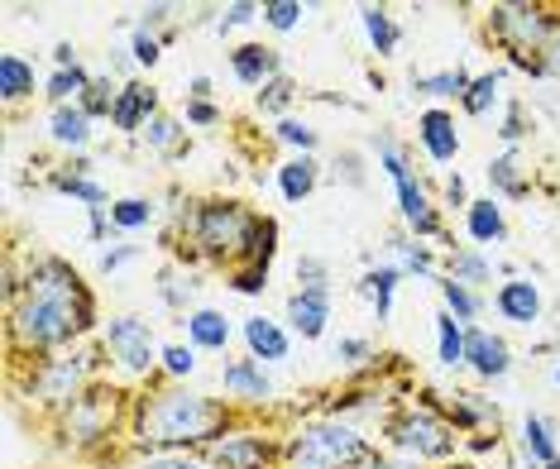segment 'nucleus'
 <instances>
[{"label": "nucleus", "mask_w": 560, "mask_h": 469, "mask_svg": "<svg viewBox=\"0 0 560 469\" xmlns=\"http://www.w3.org/2000/svg\"><path fill=\"white\" fill-rule=\"evenodd\" d=\"M92 321H96V307L78 269H68L62 259H39L15 297L10 331H15L24 350H54V345H68L72 336L92 331Z\"/></svg>", "instance_id": "nucleus-1"}, {"label": "nucleus", "mask_w": 560, "mask_h": 469, "mask_svg": "<svg viewBox=\"0 0 560 469\" xmlns=\"http://www.w3.org/2000/svg\"><path fill=\"white\" fill-rule=\"evenodd\" d=\"M417 134H422L427 154L436 163H451L455 154H460V134H455V120L445 116V110H427V116L417 120Z\"/></svg>", "instance_id": "nucleus-16"}, {"label": "nucleus", "mask_w": 560, "mask_h": 469, "mask_svg": "<svg viewBox=\"0 0 560 469\" xmlns=\"http://www.w3.org/2000/svg\"><path fill=\"white\" fill-rule=\"evenodd\" d=\"M92 370V350H72V354H54L44 360L30 378V392L48 408H68V402L82 398V378Z\"/></svg>", "instance_id": "nucleus-7"}, {"label": "nucleus", "mask_w": 560, "mask_h": 469, "mask_svg": "<svg viewBox=\"0 0 560 469\" xmlns=\"http://www.w3.org/2000/svg\"><path fill=\"white\" fill-rule=\"evenodd\" d=\"M110 221L120 225V231H139V225H149L154 221V201H144V197H125L110 207Z\"/></svg>", "instance_id": "nucleus-30"}, {"label": "nucleus", "mask_w": 560, "mask_h": 469, "mask_svg": "<svg viewBox=\"0 0 560 469\" xmlns=\"http://www.w3.org/2000/svg\"><path fill=\"white\" fill-rule=\"evenodd\" d=\"M264 10L259 5H231L225 10V20H221V30H235V24H249V20H259Z\"/></svg>", "instance_id": "nucleus-47"}, {"label": "nucleus", "mask_w": 560, "mask_h": 469, "mask_svg": "<svg viewBox=\"0 0 560 469\" xmlns=\"http://www.w3.org/2000/svg\"><path fill=\"white\" fill-rule=\"evenodd\" d=\"M144 134H149L154 149H163V154H177V149H183V125L168 120V116H154L144 125Z\"/></svg>", "instance_id": "nucleus-35"}, {"label": "nucleus", "mask_w": 560, "mask_h": 469, "mask_svg": "<svg viewBox=\"0 0 560 469\" xmlns=\"http://www.w3.org/2000/svg\"><path fill=\"white\" fill-rule=\"evenodd\" d=\"M225 392H235V398H249V402H269L273 398V378L264 374L259 360H235L225 364Z\"/></svg>", "instance_id": "nucleus-15"}, {"label": "nucleus", "mask_w": 560, "mask_h": 469, "mask_svg": "<svg viewBox=\"0 0 560 469\" xmlns=\"http://www.w3.org/2000/svg\"><path fill=\"white\" fill-rule=\"evenodd\" d=\"M360 469H417V465H407V460H393V455H369V460Z\"/></svg>", "instance_id": "nucleus-52"}, {"label": "nucleus", "mask_w": 560, "mask_h": 469, "mask_svg": "<svg viewBox=\"0 0 560 469\" xmlns=\"http://www.w3.org/2000/svg\"><path fill=\"white\" fill-rule=\"evenodd\" d=\"M493 302H499V312L508 316V321H517V326H532L541 316V293H537V283H527V278L503 283Z\"/></svg>", "instance_id": "nucleus-17"}, {"label": "nucleus", "mask_w": 560, "mask_h": 469, "mask_svg": "<svg viewBox=\"0 0 560 469\" xmlns=\"http://www.w3.org/2000/svg\"><path fill=\"white\" fill-rule=\"evenodd\" d=\"M455 422L460 426H499V408L479 392H455Z\"/></svg>", "instance_id": "nucleus-26"}, {"label": "nucleus", "mask_w": 560, "mask_h": 469, "mask_svg": "<svg viewBox=\"0 0 560 469\" xmlns=\"http://www.w3.org/2000/svg\"><path fill=\"white\" fill-rule=\"evenodd\" d=\"M207 460L221 465V469H269L273 460V446L264 436H254V431H235V436H215L207 446Z\"/></svg>", "instance_id": "nucleus-10"}, {"label": "nucleus", "mask_w": 560, "mask_h": 469, "mask_svg": "<svg viewBox=\"0 0 560 469\" xmlns=\"http://www.w3.org/2000/svg\"><path fill=\"white\" fill-rule=\"evenodd\" d=\"M556 384H560V364H556Z\"/></svg>", "instance_id": "nucleus-55"}, {"label": "nucleus", "mask_w": 560, "mask_h": 469, "mask_svg": "<svg viewBox=\"0 0 560 469\" xmlns=\"http://www.w3.org/2000/svg\"><path fill=\"white\" fill-rule=\"evenodd\" d=\"M412 86H417V92H431V96H460L465 101L469 78L455 68V72H436V78H412Z\"/></svg>", "instance_id": "nucleus-33"}, {"label": "nucleus", "mask_w": 560, "mask_h": 469, "mask_svg": "<svg viewBox=\"0 0 560 469\" xmlns=\"http://www.w3.org/2000/svg\"><path fill=\"white\" fill-rule=\"evenodd\" d=\"M225 426V408L201 392H149L139 402V441L144 446H211Z\"/></svg>", "instance_id": "nucleus-2"}, {"label": "nucleus", "mask_w": 560, "mask_h": 469, "mask_svg": "<svg viewBox=\"0 0 560 469\" xmlns=\"http://www.w3.org/2000/svg\"><path fill=\"white\" fill-rule=\"evenodd\" d=\"M436 336H441V364H445V370L465 364V331H460V321H455L451 312L436 316Z\"/></svg>", "instance_id": "nucleus-28"}, {"label": "nucleus", "mask_w": 560, "mask_h": 469, "mask_svg": "<svg viewBox=\"0 0 560 469\" xmlns=\"http://www.w3.org/2000/svg\"><path fill=\"white\" fill-rule=\"evenodd\" d=\"M522 450H527L532 469H551V465H560L556 436H551V426H546L541 417H527V422H522Z\"/></svg>", "instance_id": "nucleus-19"}, {"label": "nucleus", "mask_w": 560, "mask_h": 469, "mask_svg": "<svg viewBox=\"0 0 560 469\" xmlns=\"http://www.w3.org/2000/svg\"><path fill=\"white\" fill-rule=\"evenodd\" d=\"M154 106H159V96H154V86H139L130 82L125 92L116 96V110H110V125L125 134H135V130H144L149 120H154Z\"/></svg>", "instance_id": "nucleus-13"}, {"label": "nucleus", "mask_w": 560, "mask_h": 469, "mask_svg": "<svg viewBox=\"0 0 560 469\" xmlns=\"http://www.w3.org/2000/svg\"><path fill=\"white\" fill-rule=\"evenodd\" d=\"M187 120H192V125H215L221 116H215L211 101H192V106H187Z\"/></svg>", "instance_id": "nucleus-50"}, {"label": "nucleus", "mask_w": 560, "mask_h": 469, "mask_svg": "<svg viewBox=\"0 0 560 469\" xmlns=\"http://www.w3.org/2000/svg\"><path fill=\"white\" fill-rule=\"evenodd\" d=\"M369 441L350 422H312L283 446V469H360Z\"/></svg>", "instance_id": "nucleus-3"}, {"label": "nucleus", "mask_w": 560, "mask_h": 469, "mask_svg": "<svg viewBox=\"0 0 560 469\" xmlns=\"http://www.w3.org/2000/svg\"><path fill=\"white\" fill-rule=\"evenodd\" d=\"M398 269H374V273H364V297L374 302V312H378V321H388V312H393V293H398Z\"/></svg>", "instance_id": "nucleus-25"}, {"label": "nucleus", "mask_w": 560, "mask_h": 469, "mask_svg": "<svg viewBox=\"0 0 560 469\" xmlns=\"http://www.w3.org/2000/svg\"><path fill=\"white\" fill-rule=\"evenodd\" d=\"M364 354H369V340H340V345H336V360H346V364H360L364 360Z\"/></svg>", "instance_id": "nucleus-48"}, {"label": "nucleus", "mask_w": 560, "mask_h": 469, "mask_svg": "<svg viewBox=\"0 0 560 469\" xmlns=\"http://www.w3.org/2000/svg\"><path fill=\"white\" fill-rule=\"evenodd\" d=\"M503 139H508V144H517V139H522V116H517V110H513V116H508V125H503Z\"/></svg>", "instance_id": "nucleus-53"}, {"label": "nucleus", "mask_w": 560, "mask_h": 469, "mask_svg": "<svg viewBox=\"0 0 560 469\" xmlns=\"http://www.w3.org/2000/svg\"><path fill=\"white\" fill-rule=\"evenodd\" d=\"M264 20H269L273 30H292V24L302 20V5H292V0H269V5H264Z\"/></svg>", "instance_id": "nucleus-41"}, {"label": "nucleus", "mask_w": 560, "mask_h": 469, "mask_svg": "<svg viewBox=\"0 0 560 469\" xmlns=\"http://www.w3.org/2000/svg\"><path fill=\"white\" fill-rule=\"evenodd\" d=\"M288 321L302 340H316L330 321V293L326 288H298V293L288 297Z\"/></svg>", "instance_id": "nucleus-11"}, {"label": "nucleus", "mask_w": 560, "mask_h": 469, "mask_svg": "<svg viewBox=\"0 0 560 469\" xmlns=\"http://www.w3.org/2000/svg\"><path fill=\"white\" fill-rule=\"evenodd\" d=\"M231 68H235V78L245 86H269L278 72H283V62H278L273 48L245 44V48H235V54H231Z\"/></svg>", "instance_id": "nucleus-14"}, {"label": "nucleus", "mask_w": 560, "mask_h": 469, "mask_svg": "<svg viewBox=\"0 0 560 469\" xmlns=\"http://www.w3.org/2000/svg\"><path fill=\"white\" fill-rule=\"evenodd\" d=\"M259 231V215H249L240 201H201L192 211V239L207 255H245Z\"/></svg>", "instance_id": "nucleus-4"}, {"label": "nucleus", "mask_w": 560, "mask_h": 469, "mask_svg": "<svg viewBox=\"0 0 560 469\" xmlns=\"http://www.w3.org/2000/svg\"><path fill=\"white\" fill-rule=\"evenodd\" d=\"M489 183L499 187V192H508V197H522V192H527V183L517 177L513 154H503V159H493V163H489Z\"/></svg>", "instance_id": "nucleus-36"}, {"label": "nucleus", "mask_w": 560, "mask_h": 469, "mask_svg": "<svg viewBox=\"0 0 560 469\" xmlns=\"http://www.w3.org/2000/svg\"><path fill=\"white\" fill-rule=\"evenodd\" d=\"M378 154H384V168L388 177L398 183V207H402V221L412 225L417 235H436L441 231V215L431 211V201L422 192V183H412V173H407V163H402V149H398V139L393 134H378Z\"/></svg>", "instance_id": "nucleus-8"}, {"label": "nucleus", "mask_w": 560, "mask_h": 469, "mask_svg": "<svg viewBox=\"0 0 560 469\" xmlns=\"http://www.w3.org/2000/svg\"><path fill=\"white\" fill-rule=\"evenodd\" d=\"M54 187L58 192H68V197H82L92 211H101V201H106V192H101L92 177H82V173H62V177H54Z\"/></svg>", "instance_id": "nucleus-34"}, {"label": "nucleus", "mask_w": 560, "mask_h": 469, "mask_svg": "<svg viewBox=\"0 0 560 469\" xmlns=\"http://www.w3.org/2000/svg\"><path fill=\"white\" fill-rule=\"evenodd\" d=\"M86 86H92L86 68H62V72L48 78V96H54L58 106H68V96H86Z\"/></svg>", "instance_id": "nucleus-31"}, {"label": "nucleus", "mask_w": 560, "mask_h": 469, "mask_svg": "<svg viewBox=\"0 0 560 469\" xmlns=\"http://www.w3.org/2000/svg\"><path fill=\"white\" fill-rule=\"evenodd\" d=\"M231 283H235V293H245V297H259L264 288H269V269H254V263H249V269H240V273L231 278Z\"/></svg>", "instance_id": "nucleus-42"}, {"label": "nucleus", "mask_w": 560, "mask_h": 469, "mask_svg": "<svg viewBox=\"0 0 560 469\" xmlns=\"http://www.w3.org/2000/svg\"><path fill=\"white\" fill-rule=\"evenodd\" d=\"M298 278H302V288H326V293H330V283H326V263L322 259H302L298 263Z\"/></svg>", "instance_id": "nucleus-45"}, {"label": "nucleus", "mask_w": 560, "mask_h": 469, "mask_svg": "<svg viewBox=\"0 0 560 469\" xmlns=\"http://www.w3.org/2000/svg\"><path fill=\"white\" fill-rule=\"evenodd\" d=\"M54 139L68 149H86L92 144V116L82 106H58L54 110Z\"/></svg>", "instance_id": "nucleus-20"}, {"label": "nucleus", "mask_w": 560, "mask_h": 469, "mask_svg": "<svg viewBox=\"0 0 560 469\" xmlns=\"http://www.w3.org/2000/svg\"><path fill=\"white\" fill-rule=\"evenodd\" d=\"M116 96H120V92H110V82H92L78 106L86 110V116H110V110H116Z\"/></svg>", "instance_id": "nucleus-38"}, {"label": "nucleus", "mask_w": 560, "mask_h": 469, "mask_svg": "<svg viewBox=\"0 0 560 469\" xmlns=\"http://www.w3.org/2000/svg\"><path fill=\"white\" fill-rule=\"evenodd\" d=\"M144 469H201V465H192V460H149Z\"/></svg>", "instance_id": "nucleus-54"}, {"label": "nucleus", "mask_w": 560, "mask_h": 469, "mask_svg": "<svg viewBox=\"0 0 560 469\" xmlns=\"http://www.w3.org/2000/svg\"><path fill=\"white\" fill-rule=\"evenodd\" d=\"M360 20H364L369 44H374L378 54H393V48H398V24H393L378 5H364V10H360Z\"/></svg>", "instance_id": "nucleus-27"}, {"label": "nucleus", "mask_w": 560, "mask_h": 469, "mask_svg": "<svg viewBox=\"0 0 560 469\" xmlns=\"http://www.w3.org/2000/svg\"><path fill=\"white\" fill-rule=\"evenodd\" d=\"M388 436L398 441L407 455H417V460H441V455L455 450V431L451 422H441L431 408H407L388 422Z\"/></svg>", "instance_id": "nucleus-6"}, {"label": "nucleus", "mask_w": 560, "mask_h": 469, "mask_svg": "<svg viewBox=\"0 0 560 469\" xmlns=\"http://www.w3.org/2000/svg\"><path fill=\"white\" fill-rule=\"evenodd\" d=\"M465 364H475L479 378H503L513 370V360H508V345L503 336H489V331H465Z\"/></svg>", "instance_id": "nucleus-12"}, {"label": "nucleus", "mask_w": 560, "mask_h": 469, "mask_svg": "<svg viewBox=\"0 0 560 469\" xmlns=\"http://www.w3.org/2000/svg\"><path fill=\"white\" fill-rule=\"evenodd\" d=\"M187 336H192V345H201V350H225L231 321H225L221 312H192L187 316Z\"/></svg>", "instance_id": "nucleus-22"}, {"label": "nucleus", "mask_w": 560, "mask_h": 469, "mask_svg": "<svg viewBox=\"0 0 560 469\" xmlns=\"http://www.w3.org/2000/svg\"><path fill=\"white\" fill-rule=\"evenodd\" d=\"M493 269H489V259H479L475 255V249H455V255H451V278H455V283H483V278H489Z\"/></svg>", "instance_id": "nucleus-32"}, {"label": "nucleus", "mask_w": 560, "mask_h": 469, "mask_svg": "<svg viewBox=\"0 0 560 469\" xmlns=\"http://www.w3.org/2000/svg\"><path fill=\"white\" fill-rule=\"evenodd\" d=\"M135 62H149V68L159 62V39H154V34H144V30L135 34Z\"/></svg>", "instance_id": "nucleus-46"}, {"label": "nucleus", "mask_w": 560, "mask_h": 469, "mask_svg": "<svg viewBox=\"0 0 560 469\" xmlns=\"http://www.w3.org/2000/svg\"><path fill=\"white\" fill-rule=\"evenodd\" d=\"M469 235H475L479 245H493V239H503L508 235L503 207H493V201H469Z\"/></svg>", "instance_id": "nucleus-23"}, {"label": "nucleus", "mask_w": 560, "mask_h": 469, "mask_svg": "<svg viewBox=\"0 0 560 469\" xmlns=\"http://www.w3.org/2000/svg\"><path fill=\"white\" fill-rule=\"evenodd\" d=\"M163 370H168L173 378H187V374L197 370V354L187 350V345H168V350H163Z\"/></svg>", "instance_id": "nucleus-40"}, {"label": "nucleus", "mask_w": 560, "mask_h": 469, "mask_svg": "<svg viewBox=\"0 0 560 469\" xmlns=\"http://www.w3.org/2000/svg\"><path fill=\"white\" fill-rule=\"evenodd\" d=\"M245 340H249V360H288V336L278 331V321L269 316H249L245 321Z\"/></svg>", "instance_id": "nucleus-18"}, {"label": "nucleus", "mask_w": 560, "mask_h": 469, "mask_svg": "<svg viewBox=\"0 0 560 469\" xmlns=\"http://www.w3.org/2000/svg\"><path fill=\"white\" fill-rule=\"evenodd\" d=\"M316 177H322V173H316V159L302 154V159H288L283 168H278V187H283L288 201H302V197H312Z\"/></svg>", "instance_id": "nucleus-21"}, {"label": "nucleus", "mask_w": 560, "mask_h": 469, "mask_svg": "<svg viewBox=\"0 0 560 469\" xmlns=\"http://www.w3.org/2000/svg\"><path fill=\"white\" fill-rule=\"evenodd\" d=\"M30 92H34V68L20 54H5V58H0V96H5V101H24Z\"/></svg>", "instance_id": "nucleus-24"}, {"label": "nucleus", "mask_w": 560, "mask_h": 469, "mask_svg": "<svg viewBox=\"0 0 560 469\" xmlns=\"http://www.w3.org/2000/svg\"><path fill=\"white\" fill-rule=\"evenodd\" d=\"M499 86H503V72H483V78L469 82V92H465V110H469V116H489L493 101H499Z\"/></svg>", "instance_id": "nucleus-29"}, {"label": "nucleus", "mask_w": 560, "mask_h": 469, "mask_svg": "<svg viewBox=\"0 0 560 469\" xmlns=\"http://www.w3.org/2000/svg\"><path fill=\"white\" fill-rule=\"evenodd\" d=\"M402 255V269H417V273H431V255H427V245H417V239H398L393 245Z\"/></svg>", "instance_id": "nucleus-43"}, {"label": "nucleus", "mask_w": 560, "mask_h": 469, "mask_svg": "<svg viewBox=\"0 0 560 469\" xmlns=\"http://www.w3.org/2000/svg\"><path fill=\"white\" fill-rule=\"evenodd\" d=\"M135 255H139V249H135V245H120V249H106V255H101V269H106V273H110V269H120V263H130Z\"/></svg>", "instance_id": "nucleus-49"}, {"label": "nucleus", "mask_w": 560, "mask_h": 469, "mask_svg": "<svg viewBox=\"0 0 560 469\" xmlns=\"http://www.w3.org/2000/svg\"><path fill=\"white\" fill-rule=\"evenodd\" d=\"M489 30L499 34V44L522 62V68L541 72V58H532V54H546V44L556 39L551 15H546L541 5H493Z\"/></svg>", "instance_id": "nucleus-5"}, {"label": "nucleus", "mask_w": 560, "mask_h": 469, "mask_svg": "<svg viewBox=\"0 0 560 469\" xmlns=\"http://www.w3.org/2000/svg\"><path fill=\"white\" fill-rule=\"evenodd\" d=\"M441 297H445V307H451L455 316H460V321H469V316L479 312V297L469 293L465 283H455V278H445V283H441Z\"/></svg>", "instance_id": "nucleus-37"}, {"label": "nucleus", "mask_w": 560, "mask_h": 469, "mask_svg": "<svg viewBox=\"0 0 560 469\" xmlns=\"http://www.w3.org/2000/svg\"><path fill=\"white\" fill-rule=\"evenodd\" d=\"M106 345H110V360L130 374H149V364H154V331L139 316H116L106 326Z\"/></svg>", "instance_id": "nucleus-9"}, {"label": "nucleus", "mask_w": 560, "mask_h": 469, "mask_svg": "<svg viewBox=\"0 0 560 469\" xmlns=\"http://www.w3.org/2000/svg\"><path fill=\"white\" fill-rule=\"evenodd\" d=\"M278 139H283V144H292V149H302V154H312V149H316V130H312V125H298V120H283V125H278Z\"/></svg>", "instance_id": "nucleus-39"}, {"label": "nucleus", "mask_w": 560, "mask_h": 469, "mask_svg": "<svg viewBox=\"0 0 560 469\" xmlns=\"http://www.w3.org/2000/svg\"><path fill=\"white\" fill-rule=\"evenodd\" d=\"M288 101H292V82H288V78H273V82L259 92V106H264V110H283Z\"/></svg>", "instance_id": "nucleus-44"}, {"label": "nucleus", "mask_w": 560, "mask_h": 469, "mask_svg": "<svg viewBox=\"0 0 560 469\" xmlns=\"http://www.w3.org/2000/svg\"><path fill=\"white\" fill-rule=\"evenodd\" d=\"M541 72L546 78H560V34L551 44H546V54H541Z\"/></svg>", "instance_id": "nucleus-51"}]
</instances>
